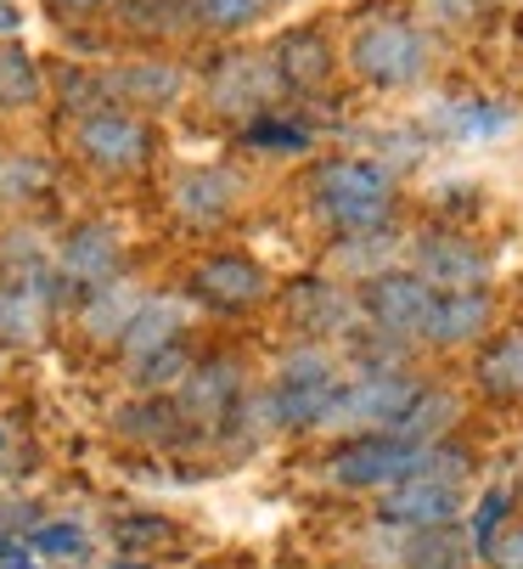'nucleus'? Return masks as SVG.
Wrapping results in <instances>:
<instances>
[{
  "label": "nucleus",
  "instance_id": "obj_35",
  "mask_svg": "<svg viewBox=\"0 0 523 569\" xmlns=\"http://www.w3.org/2000/svg\"><path fill=\"white\" fill-rule=\"evenodd\" d=\"M506 508H512V497H506V491H490V497L479 502V513H473V541H479V552L490 547V536H495V525L506 519Z\"/></svg>",
  "mask_w": 523,
  "mask_h": 569
},
{
  "label": "nucleus",
  "instance_id": "obj_3",
  "mask_svg": "<svg viewBox=\"0 0 523 569\" xmlns=\"http://www.w3.org/2000/svg\"><path fill=\"white\" fill-rule=\"evenodd\" d=\"M428 62H433V46L405 12H383V18L361 23L355 40H349V68L378 91L416 86V79L428 73Z\"/></svg>",
  "mask_w": 523,
  "mask_h": 569
},
{
  "label": "nucleus",
  "instance_id": "obj_25",
  "mask_svg": "<svg viewBox=\"0 0 523 569\" xmlns=\"http://www.w3.org/2000/svg\"><path fill=\"white\" fill-rule=\"evenodd\" d=\"M119 18H124V29L141 34V40H163V34L192 29L187 0H119Z\"/></svg>",
  "mask_w": 523,
  "mask_h": 569
},
{
  "label": "nucleus",
  "instance_id": "obj_22",
  "mask_svg": "<svg viewBox=\"0 0 523 569\" xmlns=\"http://www.w3.org/2000/svg\"><path fill=\"white\" fill-rule=\"evenodd\" d=\"M288 310L299 321V333H338L349 321V299L338 288H326V282H293Z\"/></svg>",
  "mask_w": 523,
  "mask_h": 569
},
{
  "label": "nucleus",
  "instance_id": "obj_37",
  "mask_svg": "<svg viewBox=\"0 0 523 569\" xmlns=\"http://www.w3.org/2000/svg\"><path fill=\"white\" fill-rule=\"evenodd\" d=\"M18 23H23V18H18V7H12V0H0V34L12 40V34H18Z\"/></svg>",
  "mask_w": 523,
  "mask_h": 569
},
{
  "label": "nucleus",
  "instance_id": "obj_33",
  "mask_svg": "<svg viewBox=\"0 0 523 569\" xmlns=\"http://www.w3.org/2000/svg\"><path fill=\"white\" fill-rule=\"evenodd\" d=\"M506 108H495V102H451V124L462 130V136H495V130H506Z\"/></svg>",
  "mask_w": 523,
  "mask_h": 569
},
{
  "label": "nucleus",
  "instance_id": "obj_9",
  "mask_svg": "<svg viewBox=\"0 0 523 569\" xmlns=\"http://www.w3.org/2000/svg\"><path fill=\"white\" fill-rule=\"evenodd\" d=\"M237 400H242V367L231 356L192 361V372L174 383V412H181V423L220 429V423L237 418Z\"/></svg>",
  "mask_w": 523,
  "mask_h": 569
},
{
  "label": "nucleus",
  "instance_id": "obj_28",
  "mask_svg": "<svg viewBox=\"0 0 523 569\" xmlns=\"http://www.w3.org/2000/svg\"><path fill=\"white\" fill-rule=\"evenodd\" d=\"M51 187V164L29 152H0V203H29Z\"/></svg>",
  "mask_w": 523,
  "mask_h": 569
},
{
  "label": "nucleus",
  "instance_id": "obj_16",
  "mask_svg": "<svg viewBox=\"0 0 523 569\" xmlns=\"http://www.w3.org/2000/svg\"><path fill=\"white\" fill-rule=\"evenodd\" d=\"M428 299H433V288L416 271H383L361 288V310L378 321V333H405V339H416Z\"/></svg>",
  "mask_w": 523,
  "mask_h": 569
},
{
  "label": "nucleus",
  "instance_id": "obj_36",
  "mask_svg": "<svg viewBox=\"0 0 523 569\" xmlns=\"http://www.w3.org/2000/svg\"><path fill=\"white\" fill-rule=\"evenodd\" d=\"M51 12H68V18H84V12H102V7H113V0H46Z\"/></svg>",
  "mask_w": 523,
  "mask_h": 569
},
{
  "label": "nucleus",
  "instance_id": "obj_14",
  "mask_svg": "<svg viewBox=\"0 0 523 569\" xmlns=\"http://www.w3.org/2000/svg\"><path fill=\"white\" fill-rule=\"evenodd\" d=\"M490 310L495 305H490L484 288H462V293H440V288H433V299H428V310L416 321V339L422 345H440V350L467 345V339H479L490 328Z\"/></svg>",
  "mask_w": 523,
  "mask_h": 569
},
{
  "label": "nucleus",
  "instance_id": "obj_19",
  "mask_svg": "<svg viewBox=\"0 0 523 569\" xmlns=\"http://www.w3.org/2000/svg\"><path fill=\"white\" fill-rule=\"evenodd\" d=\"M147 293H135L124 277H113V282H102V288H91V293H79V305H73V316H79V328L91 333V339H119L124 333V321L135 316V305H141Z\"/></svg>",
  "mask_w": 523,
  "mask_h": 569
},
{
  "label": "nucleus",
  "instance_id": "obj_39",
  "mask_svg": "<svg viewBox=\"0 0 523 569\" xmlns=\"http://www.w3.org/2000/svg\"><path fill=\"white\" fill-rule=\"evenodd\" d=\"M108 569H152V563H147V558H130V552H124V558H113Z\"/></svg>",
  "mask_w": 523,
  "mask_h": 569
},
{
  "label": "nucleus",
  "instance_id": "obj_2",
  "mask_svg": "<svg viewBox=\"0 0 523 569\" xmlns=\"http://www.w3.org/2000/svg\"><path fill=\"white\" fill-rule=\"evenodd\" d=\"M315 209L343 237L378 231L394 214V181H389V170L366 164V158H332L315 176Z\"/></svg>",
  "mask_w": 523,
  "mask_h": 569
},
{
  "label": "nucleus",
  "instance_id": "obj_17",
  "mask_svg": "<svg viewBox=\"0 0 523 569\" xmlns=\"http://www.w3.org/2000/svg\"><path fill=\"white\" fill-rule=\"evenodd\" d=\"M174 339H187V310L174 299H163V293H147L135 305V316L124 321V333L113 339V350L124 356V367H135L141 356H152V350H163Z\"/></svg>",
  "mask_w": 523,
  "mask_h": 569
},
{
  "label": "nucleus",
  "instance_id": "obj_4",
  "mask_svg": "<svg viewBox=\"0 0 523 569\" xmlns=\"http://www.w3.org/2000/svg\"><path fill=\"white\" fill-rule=\"evenodd\" d=\"M428 451L433 440H400V435H361V440H349L343 451H332V479L338 485H355V491H389V485L411 479L428 468Z\"/></svg>",
  "mask_w": 523,
  "mask_h": 569
},
{
  "label": "nucleus",
  "instance_id": "obj_38",
  "mask_svg": "<svg viewBox=\"0 0 523 569\" xmlns=\"http://www.w3.org/2000/svg\"><path fill=\"white\" fill-rule=\"evenodd\" d=\"M0 569H40V563H34V558H29V552H23V547H18V552H12V558H0Z\"/></svg>",
  "mask_w": 523,
  "mask_h": 569
},
{
  "label": "nucleus",
  "instance_id": "obj_13",
  "mask_svg": "<svg viewBox=\"0 0 523 569\" xmlns=\"http://www.w3.org/2000/svg\"><path fill=\"white\" fill-rule=\"evenodd\" d=\"M411 266L428 288H440V293L484 288V277H490V254L479 249V242H462V237H422Z\"/></svg>",
  "mask_w": 523,
  "mask_h": 569
},
{
  "label": "nucleus",
  "instance_id": "obj_12",
  "mask_svg": "<svg viewBox=\"0 0 523 569\" xmlns=\"http://www.w3.org/2000/svg\"><path fill=\"white\" fill-rule=\"evenodd\" d=\"M282 91V79L271 57H225L209 73V108L214 113H271V97Z\"/></svg>",
  "mask_w": 523,
  "mask_h": 569
},
{
  "label": "nucleus",
  "instance_id": "obj_24",
  "mask_svg": "<svg viewBox=\"0 0 523 569\" xmlns=\"http://www.w3.org/2000/svg\"><path fill=\"white\" fill-rule=\"evenodd\" d=\"M192 345L187 339H174V345H163V350H152V356H141L135 367H130V383H135V395H169L174 383H181L187 372H192Z\"/></svg>",
  "mask_w": 523,
  "mask_h": 569
},
{
  "label": "nucleus",
  "instance_id": "obj_8",
  "mask_svg": "<svg viewBox=\"0 0 523 569\" xmlns=\"http://www.w3.org/2000/svg\"><path fill=\"white\" fill-rule=\"evenodd\" d=\"M187 293H192L198 305L220 310V316H242V310H253V305H265L271 277H265V266H259V260L220 249V254H203V260L187 271Z\"/></svg>",
  "mask_w": 523,
  "mask_h": 569
},
{
  "label": "nucleus",
  "instance_id": "obj_7",
  "mask_svg": "<svg viewBox=\"0 0 523 569\" xmlns=\"http://www.w3.org/2000/svg\"><path fill=\"white\" fill-rule=\"evenodd\" d=\"M51 266H57L62 288H68L73 305H79V293H91V288L124 277V242H119V231H113L108 220H79V226L57 242Z\"/></svg>",
  "mask_w": 523,
  "mask_h": 569
},
{
  "label": "nucleus",
  "instance_id": "obj_29",
  "mask_svg": "<svg viewBox=\"0 0 523 569\" xmlns=\"http://www.w3.org/2000/svg\"><path fill=\"white\" fill-rule=\"evenodd\" d=\"M242 141L253 152H304L310 147V130L299 119H282V113H253L242 124Z\"/></svg>",
  "mask_w": 523,
  "mask_h": 569
},
{
  "label": "nucleus",
  "instance_id": "obj_27",
  "mask_svg": "<svg viewBox=\"0 0 523 569\" xmlns=\"http://www.w3.org/2000/svg\"><path fill=\"white\" fill-rule=\"evenodd\" d=\"M451 418H456V400H451L445 389H422V395L405 406V418H400L389 435H400V440H433Z\"/></svg>",
  "mask_w": 523,
  "mask_h": 569
},
{
  "label": "nucleus",
  "instance_id": "obj_1",
  "mask_svg": "<svg viewBox=\"0 0 523 569\" xmlns=\"http://www.w3.org/2000/svg\"><path fill=\"white\" fill-rule=\"evenodd\" d=\"M158 152V130L147 113H130V108H97V113H79L73 119V158L91 176H108V181H124V176H141Z\"/></svg>",
  "mask_w": 523,
  "mask_h": 569
},
{
  "label": "nucleus",
  "instance_id": "obj_20",
  "mask_svg": "<svg viewBox=\"0 0 523 569\" xmlns=\"http://www.w3.org/2000/svg\"><path fill=\"white\" fill-rule=\"evenodd\" d=\"M479 389L495 395V400H523V328L501 333L479 356Z\"/></svg>",
  "mask_w": 523,
  "mask_h": 569
},
{
  "label": "nucleus",
  "instance_id": "obj_26",
  "mask_svg": "<svg viewBox=\"0 0 523 569\" xmlns=\"http://www.w3.org/2000/svg\"><path fill=\"white\" fill-rule=\"evenodd\" d=\"M405 563H411V569H467V541L456 536V525L411 530V541H405Z\"/></svg>",
  "mask_w": 523,
  "mask_h": 569
},
{
  "label": "nucleus",
  "instance_id": "obj_10",
  "mask_svg": "<svg viewBox=\"0 0 523 569\" xmlns=\"http://www.w3.org/2000/svg\"><path fill=\"white\" fill-rule=\"evenodd\" d=\"M102 91H108L113 108L158 113V108H174V102L187 97V68L181 62H163V57H141V62L108 68L102 73Z\"/></svg>",
  "mask_w": 523,
  "mask_h": 569
},
{
  "label": "nucleus",
  "instance_id": "obj_6",
  "mask_svg": "<svg viewBox=\"0 0 523 569\" xmlns=\"http://www.w3.org/2000/svg\"><path fill=\"white\" fill-rule=\"evenodd\" d=\"M332 395H338V367L321 350H299L282 361V372L265 395V418L282 429H315Z\"/></svg>",
  "mask_w": 523,
  "mask_h": 569
},
{
  "label": "nucleus",
  "instance_id": "obj_40",
  "mask_svg": "<svg viewBox=\"0 0 523 569\" xmlns=\"http://www.w3.org/2000/svg\"><path fill=\"white\" fill-rule=\"evenodd\" d=\"M0 446H7V435H0Z\"/></svg>",
  "mask_w": 523,
  "mask_h": 569
},
{
  "label": "nucleus",
  "instance_id": "obj_31",
  "mask_svg": "<svg viewBox=\"0 0 523 569\" xmlns=\"http://www.w3.org/2000/svg\"><path fill=\"white\" fill-rule=\"evenodd\" d=\"M113 536H119V547H124L130 558H141V552H152V547H169V541H174V525L158 519V513H124V519L113 525Z\"/></svg>",
  "mask_w": 523,
  "mask_h": 569
},
{
  "label": "nucleus",
  "instance_id": "obj_34",
  "mask_svg": "<svg viewBox=\"0 0 523 569\" xmlns=\"http://www.w3.org/2000/svg\"><path fill=\"white\" fill-rule=\"evenodd\" d=\"M484 558H490V569H523V519L506 525L501 536H490Z\"/></svg>",
  "mask_w": 523,
  "mask_h": 569
},
{
  "label": "nucleus",
  "instance_id": "obj_32",
  "mask_svg": "<svg viewBox=\"0 0 523 569\" xmlns=\"http://www.w3.org/2000/svg\"><path fill=\"white\" fill-rule=\"evenodd\" d=\"M84 530L79 525H34L29 530V552H40V558H84Z\"/></svg>",
  "mask_w": 523,
  "mask_h": 569
},
{
  "label": "nucleus",
  "instance_id": "obj_23",
  "mask_svg": "<svg viewBox=\"0 0 523 569\" xmlns=\"http://www.w3.org/2000/svg\"><path fill=\"white\" fill-rule=\"evenodd\" d=\"M181 412H174V400L169 395H141V400H130L124 412H119V435H130V440H181Z\"/></svg>",
  "mask_w": 523,
  "mask_h": 569
},
{
  "label": "nucleus",
  "instance_id": "obj_21",
  "mask_svg": "<svg viewBox=\"0 0 523 569\" xmlns=\"http://www.w3.org/2000/svg\"><path fill=\"white\" fill-rule=\"evenodd\" d=\"M40 91H46L40 62H34L18 40H0V113H23V108H34Z\"/></svg>",
  "mask_w": 523,
  "mask_h": 569
},
{
  "label": "nucleus",
  "instance_id": "obj_5",
  "mask_svg": "<svg viewBox=\"0 0 523 569\" xmlns=\"http://www.w3.org/2000/svg\"><path fill=\"white\" fill-rule=\"evenodd\" d=\"M422 395V383L416 378H405V372H372V378H361V383H349V389H338L332 400H326V412H321V423H332V429H366V435H389L400 418H405V406Z\"/></svg>",
  "mask_w": 523,
  "mask_h": 569
},
{
  "label": "nucleus",
  "instance_id": "obj_18",
  "mask_svg": "<svg viewBox=\"0 0 523 569\" xmlns=\"http://www.w3.org/2000/svg\"><path fill=\"white\" fill-rule=\"evenodd\" d=\"M332 62L338 57H332L321 29H293V34H282L271 46V68H276L282 86H293V91H321L332 79Z\"/></svg>",
  "mask_w": 523,
  "mask_h": 569
},
{
  "label": "nucleus",
  "instance_id": "obj_30",
  "mask_svg": "<svg viewBox=\"0 0 523 569\" xmlns=\"http://www.w3.org/2000/svg\"><path fill=\"white\" fill-rule=\"evenodd\" d=\"M192 23L214 29V34H237L248 23H259V12H265V0H187Z\"/></svg>",
  "mask_w": 523,
  "mask_h": 569
},
{
  "label": "nucleus",
  "instance_id": "obj_15",
  "mask_svg": "<svg viewBox=\"0 0 523 569\" xmlns=\"http://www.w3.org/2000/svg\"><path fill=\"white\" fill-rule=\"evenodd\" d=\"M169 209L181 214L192 231H214L237 209V176L231 170H214V164L181 170V176H174V187H169Z\"/></svg>",
  "mask_w": 523,
  "mask_h": 569
},
{
  "label": "nucleus",
  "instance_id": "obj_11",
  "mask_svg": "<svg viewBox=\"0 0 523 569\" xmlns=\"http://www.w3.org/2000/svg\"><path fill=\"white\" fill-rule=\"evenodd\" d=\"M462 513V497L451 479H433V473H411L400 485H389L383 502H378V519L383 525H400V530H433V525H456Z\"/></svg>",
  "mask_w": 523,
  "mask_h": 569
}]
</instances>
